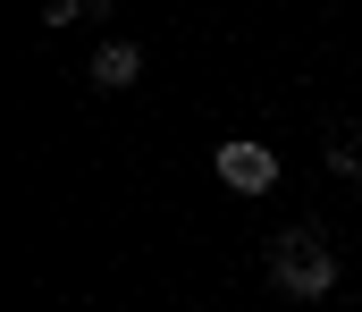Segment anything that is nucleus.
<instances>
[{
    "label": "nucleus",
    "mask_w": 362,
    "mask_h": 312,
    "mask_svg": "<svg viewBox=\"0 0 362 312\" xmlns=\"http://www.w3.org/2000/svg\"><path fill=\"white\" fill-rule=\"evenodd\" d=\"M270 279L286 287V296H303V304H312V296H329V287H337V253H329L312 228H286V236L270 245Z\"/></svg>",
    "instance_id": "f257e3e1"
},
{
    "label": "nucleus",
    "mask_w": 362,
    "mask_h": 312,
    "mask_svg": "<svg viewBox=\"0 0 362 312\" xmlns=\"http://www.w3.org/2000/svg\"><path fill=\"white\" fill-rule=\"evenodd\" d=\"M219 186H228V195H270L278 186V152L253 144V135H228V144H219Z\"/></svg>",
    "instance_id": "f03ea898"
},
{
    "label": "nucleus",
    "mask_w": 362,
    "mask_h": 312,
    "mask_svg": "<svg viewBox=\"0 0 362 312\" xmlns=\"http://www.w3.org/2000/svg\"><path fill=\"white\" fill-rule=\"evenodd\" d=\"M135 76H144V51H135V42H101V51H93V85H101V93H127Z\"/></svg>",
    "instance_id": "7ed1b4c3"
}]
</instances>
